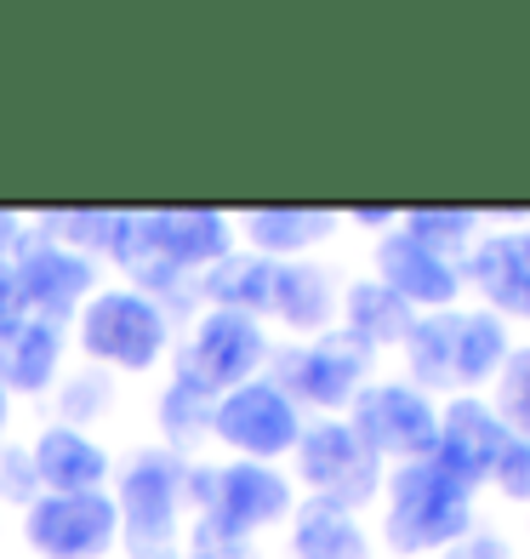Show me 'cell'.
Returning a JSON list of instances; mask_svg holds the SVG:
<instances>
[{"mask_svg": "<svg viewBox=\"0 0 530 559\" xmlns=\"http://www.w3.org/2000/svg\"><path fill=\"white\" fill-rule=\"evenodd\" d=\"M399 354H406L411 389L473 394V389L496 383V371L514 354V343H508V325L485 309H439V314H417Z\"/></svg>", "mask_w": 530, "mask_h": 559, "instance_id": "cell-1", "label": "cell"}, {"mask_svg": "<svg viewBox=\"0 0 530 559\" xmlns=\"http://www.w3.org/2000/svg\"><path fill=\"white\" fill-rule=\"evenodd\" d=\"M473 537V491L457 486L439 463H399L383 479V543L399 559L462 548Z\"/></svg>", "mask_w": 530, "mask_h": 559, "instance_id": "cell-2", "label": "cell"}, {"mask_svg": "<svg viewBox=\"0 0 530 559\" xmlns=\"http://www.w3.org/2000/svg\"><path fill=\"white\" fill-rule=\"evenodd\" d=\"M115 514H120V543H132V554H171L177 531H183L189 508V456H177L166 445H143L120 463L115 474Z\"/></svg>", "mask_w": 530, "mask_h": 559, "instance_id": "cell-3", "label": "cell"}, {"mask_svg": "<svg viewBox=\"0 0 530 559\" xmlns=\"http://www.w3.org/2000/svg\"><path fill=\"white\" fill-rule=\"evenodd\" d=\"M74 343L92 366L109 371H155L171 348V309L132 286H97L74 314Z\"/></svg>", "mask_w": 530, "mask_h": 559, "instance_id": "cell-4", "label": "cell"}, {"mask_svg": "<svg viewBox=\"0 0 530 559\" xmlns=\"http://www.w3.org/2000/svg\"><path fill=\"white\" fill-rule=\"evenodd\" d=\"M189 508L194 520H206L229 537H257L268 525H286L297 508L291 474L274 463H189Z\"/></svg>", "mask_w": 530, "mask_h": 559, "instance_id": "cell-5", "label": "cell"}, {"mask_svg": "<svg viewBox=\"0 0 530 559\" xmlns=\"http://www.w3.org/2000/svg\"><path fill=\"white\" fill-rule=\"evenodd\" d=\"M268 371V332L251 314H229V309H200L183 348H177V383H189L200 394H229L251 377Z\"/></svg>", "mask_w": 530, "mask_h": 559, "instance_id": "cell-6", "label": "cell"}, {"mask_svg": "<svg viewBox=\"0 0 530 559\" xmlns=\"http://www.w3.org/2000/svg\"><path fill=\"white\" fill-rule=\"evenodd\" d=\"M297 479L309 486V497L337 502V508H360L383 491V456H376L342 417H320L302 423L297 440Z\"/></svg>", "mask_w": 530, "mask_h": 559, "instance_id": "cell-7", "label": "cell"}, {"mask_svg": "<svg viewBox=\"0 0 530 559\" xmlns=\"http://www.w3.org/2000/svg\"><path fill=\"white\" fill-rule=\"evenodd\" d=\"M365 371H371V354L353 348L342 332L268 348V377L297 400V412L302 405H314V412H348L353 394L365 389Z\"/></svg>", "mask_w": 530, "mask_h": 559, "instance_id": "cell-8", "label": "cell"}, {"mask_svg": "<svg viewBox=\"0 0 530 559\" xmlns=\"http://www.w3.org/2000/svg\"><path fill=\"white\" fill-rule=\"evenodd\" d=\"M212 440H222L234 456H245V463H274V456L297 451L302 412H297V400L274 383V377H251V383L217 394Z\"/></svg>", "mask_w": 530, "mask_h": 559, "instance_id": "cell-9", "label": "cell"}, {"mask_svg": "<svg viewBox=\"0 0 530 559\" xmlns=\"http://www.w3.org/2000/svg\"><path fill=\"white\" fill-rule=\"evenodd\" d=\"M23 543L35 559H109L120 543V514L109 491H40L23 508Z\"/></svg>", "mask_w": 530, "mask_h": 559, "instance_id": "cell-10", "label": "cell"}, {"mask_svg": "<svg viewBox=\"0 0 530 559\" xmlns=\"http://www.w3.org/2000/svg\"><path fill=\"white\" fill-rule=\"evenodd\" d=\"M348 428L376 456H394V463H422V456L434 451L439 405H434V394L411 389L406 377H388V383H365L360 394H353Z\"/></svg>", "mask_w": 530, "mask_h": 559, "instance_id": "cell-11", "label": "cell"}, {"mask_svg": "<svg viewBox=\"0 0 530 559\" xmlns=\"http://www.w3.org/2000/svg\"><path fill=\"white\" fill-rule=\"evenodd\" d=\"M23 302H29V320L46 325H74V314L92 302L97 292V263H86L81 251H69L46 235H23V246L12 251Z\"/></svg>", "mask_w": 530, "mask_h": 559, "instance_id": "cell-12", "label": "cell"}, {"mask_svg": "<svg viewBox=\"0 0 530 559\" xmlns=\"http://www.w3.org/2000/svg\"><path fill=\"white\" fill-rule=\"evenodd\" d=\"M137 246L183 280H194L234 251V223L212 206H155L137 212Z\"/></svg>", "mask_w": 530, "mask_h": 559, "instance_id": "cell-13", "label": "cell"}, {"mask_svg": "<svg viewBox=\"0 0 530 559\" xmlns=\"http://www.w3.org/2000/svg\"><path fill=\"white\" fill-rule=\"evenodd\" d=\"M508 440L514 435L491 412V400L450 394V405H439V428H434V451H427V463H439L457 486L479 491V486H491V468H496V456H502Z\"/></svg>", "mask_w": 530, "mask_h": 559, "instance_id": "cell-14", "label": "cell"}, {"mask_svg": "<svg viewBox=\"0 0 530 559\" xmlns=\"http://www.w3.org/2000/svg\"><path fill=\"white\" fill-rule=\"evenodd\" d=\"M371 269H376L371 280H383L399 302H411V314L457 309V297H462V263H450V258H439V251L417 246L411 235H399V228L376 235Z\"/></svg>", "mask_w": 530, "mask_h": 559, "instance_id": "cell-15", "label": "cell"}, {"mask_svg": "<svg viewBox=\"0 0 530 559\" xmlns=\"http://www.w3.org/2000/svg\"><path fill=\"white\" fill-rule=\"evenodd\" d=\"M462 286L479 292L485 314L530 320V228H496L479 235L462 258Z\"/></svg>", "mask_w": 530, "mask_h": 559, "instance_id": "cell-16", "label": "cell"}, {"mask_svg": "<svg viewBox=\"0 0 530 559\" xmlns=\"http://www.w3.org/2000/svg\"><path fill=\"white\" fill-rule=\"evenodd\" d=\"M268 314L280 320L297 343H302V337L337 332V314H342L337 269H325L320 258L274 263V297H268Z\"/></svg>", "mask_w": 530, "mask_h": 559, "instance_id": "cell-17", "label": "cell"}, {"mask_svg": "<svg viewBox=\"0 0 530 559\" xmlns=\"http://www.w3.org/2000/svg\"><path fill=\"white\" fill-rule=\"evenodd\" d=\"M29 463H35V479L40 491L52 497H74V491H104L109 486V468L115 456L97 445L86 428H69V423H46L35 445H29Z\"/></svg>", "mask_w": 530, "mask_h": 559, "instance_id": "cell-18", "label": "cell"}, {"mask_svg": "<svg viewBox=\"0 0 530 559\" xmlns=\"http://www.w3.org/2000/svg\"><path fill=\"white\" fill-rule=\"evenodd\" d=\"M337 212H314V206H251L234 217V235L245 240V251H257L268 263H297L314 246L332 240Z\"/></svg>", "mask_w": 530, "mask_h": 559, "instance_id": "cell-19", "label": "cell"}, {"mask_svg": "<svg viewBox=\"0 0 530 559\" xmlns=\"http://www.w3.org/2000/svg\"><path fill=\"white\" fill-rule=\"evenodd\" d=\"M137 212H109V206H52L35 217V235L81 251L86 263H120L132 246Z\"/></svg>", "mask_w": 530, "mask_h": 559, "instance_id": "cell-20", "label": "cell"}, {"mask_svg": "<svg viewBox=\"0 0 530 559\" xmlns=\"http://www.w3.org/2000/svg\"><path fill=\"white\" fill-rule=\"evenodd\" d=\"M417 325L411 302H399L383 280H348L342 286V314H337V332L365 348V354H383V348H399L406 332Z\"/></svg>", "mask_w": 530, "mask_h": 559, "instance_id": "cell-21", "label": "cell"}, {"mask_svg": "<svg viewBox=\"0 0 530 559\" xmlns=\"http://www.w3.org/2000/svg\"><path fill=\"white\" fill-rule=\"evenodd\" d=\"M63 325H46V320H23L12 337H0V383L7 394H46L63 371Z\"/></svg>", "mask_w": 530, "mask_h": 559, "instance_id": "cell-22", "label": "cell"}, {"mask_svg": "<svg viewBox=\"0 0 530 559\" xmlns=\"http://www.w3.org/2000/svg\"><path fill=\"white\" fill-rule=\"evenodd\" d=\"M291 554L297 559H376L365 525L353 520V508L320 502V497L291 508Z\"/></svg>", "mask_w": 530, "mask_h": 559, "instance_id": "cell-23", "label": "cell"}, {"mask_svg": "<svg viewBox=\"0 0 530 559\" xmlns=\"http://www.w3.org/2000/svg\"><path fill=\"white\" fill-rule=\"evenodd\" d=\"M194 292L206 297V309H229V314H251L263 320L268 314V297H274V263L257 258V251L234 246L222 263H212L206 274L194 280Z\"/></svg>", "mask_w": 530, "mask_h": 559, "instance_id": "cell-24", "label": "cell"}, {"mask_svg": "<svg viewBox=\"0 0 530 559\" xmlns=\"http://www.w3.org/2000/svg\"><path fill=\"white\" fill-rule=\"evenodd\" d=\"M399 235H411L417 246L439 251V258L462 263L473 240H479V212H462V206H411L399 212Z\"/></svg>", "mask_w": 530, "mask_h": 559, "instance_id": "cell-25", "label": "cell"}, {"mask_svg": "<svg viewBox=\"0 0 530 559\" xmlns=\"http://www.w3.org/2000/svg\"><path fill=\"white\" fill-rule=\"evenodd\" d=\"M212 405H217L212 394H200V389H189V383H177V377H171L166 394H160V405H155V412H160L166 451L183 456L189 445L206 440V435H212Z\"/></svg>", "mask_w": 530, "mask_h": 559, "instance_id": "cell-26", "label": "cell"}, {"mask_svg": "<svg viewBox=\"0 0 530 559\" xmlns=\"http://www.w3.org/2000/svg\"><path fill=\"white\" fill-rule=\"evenodd\" d=\"M491 412L502 417L514 440H530V343H519L496 371V394H491Z\"/></svg>", "mask_w": 530, "mask_h": 559, "instance_id": "cell-27", "label": "cell"}, {"mask_svg": "<svg viewBox=\"0 0 530 559\" xmlns=\"http://www.w3.org/2000/svg\"><path fill=\"white\" fill-rule=\"evenodd\" d=\"M35 497H40V479H35V463H29V445L0 440V502L29 508Z\"/></svg>", "mask_w": 530, "mask_h": 559, "instance_id": "cell-28", "label": "cell"}, {"mask_svg": "<svg viewBox=\"0 0 530 559\" xmlns=\"http://www.w3.org/2000/svg\"><path fill=\"white\" fill-rule=\"evenodd\" d=\"M491 486L508 497V502H525L530 508V440H508L491 468Z\"/></svg>", "mask_w": 530, "mask_h": 559, "instance_id": "cell-29", "label": "cell"}, {"mask_svg": "<svg viewBox=\"0 0 530 559\" xmlns=\"http://www.w3.org/2000/svg\"><path fill=\"white\" fill-rule=\"evenodd\" d=\"M183 559H257V543L229 537V531L194 520V525H189V554H183Z\"/></svg>", "mask_w": 530, "mask_h": 559, "instance_id": "cell-30", "label": "cell"}, {"mask_svg": "<svg viewBox=\"0 0 530 559\" xmlns=\"http://www.w3.org/2000/svg\"><path fill=\"white\" fill-rule=\"evenodd\" d=\"M97 412H109V377H104V371L74 377V383L63 389V423H69V428H81V423L97 417Z\"/></svg>", "mask_w": 530, "mask_h": 559, "instance_id": "cell-31", "label": "cell"}, {"mask_svg": "<svg viewBox=\"0 0 530 559\" xmlns=\"http://www.w3.org/2000/svg\"><path fill=\"white\" fill-rule=\"evenodd\" d=\"M23 320H29V302H23L17 269H12V258H0V337H12Z\"/></svg>", "mask_w": 530, "mask_h": 559, "instance_id": "cell-32", "label": "cell"}, {"mask_svg": "<svg viewBox=\"0 0 530 559\" xmlns=\"http://www.w3.org/2000/svg\"><path fill=\"white\" fill-rule=\"evenodd\" d=\"M348 223H353V228H383V235H388V228H399V212H388V206H360V212H348Z\"/></svg>", "mask_w": 530, "mask_h": 559, "instance_id": "cell-33", "label": "cell"}, {"mask_svg": "<svg viewBox=\"0 0 530 559\" xmlns=\"http://www.w3.org/2000/svg\"><path fill=\"white\" fill-rule=\"evenodd\" d=\"M23 235H29V228H23V217H17V212H0V258H12V251L23 246Z\"/></svg>", "mask_w": 530, "mask_h": 559, "instance_id": "cell-34", "label": "cell"}, {"mask_svg": "<svg viewBox=\"0 0 530 559\" xmlns=\"http://www.w3.org/2000/svg\"><path fill=\"white\" fill-rule=\"evenodd\" d=\"M7 423H12V394H7V383H0V440H7Z\"/></svg>", "mask_w": 530, "mask_h": 559, "instance_id": "cell-35", "label": "cell"}, {"mask_svg": "<svg viewBox=\"0 0 530 559\" xmlns=\"http://www.w3.org/2000/svg\"><path fill=\"white\" fill-rule=\"evenodd\" d=\"M143 559H183V554H143Z\"/></svg>", "mask_w": 530, "mask_h": 559, "instance_id": "cell-36", "label": "cell"}, {"mask_svg": "<svg viewBox=\"0 0 530 559\" xmlns=\"http://www.w3.org/2000/svg\"><path fill=\"white\" fill-rule=\"evenodd\" d=\"M445 559H457V554H445Z\"/></svg>", "mask_w": 530, "mask_h": 559, "instance_id": "cell-37", "label": "cell"}]
</instances>
